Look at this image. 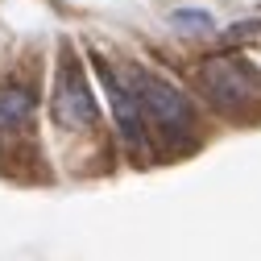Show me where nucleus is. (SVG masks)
Segmentation results:
<instances>
[{"label":"nucleus","instance_id":"obj_2","mask_svg":"<svg viewBox=\"0 0 261 261\" xmlns=\"http://www.w3.org/2000/svg\"><path fill=\"white\" fill-rule=\"evenodd\" d=\"M199 87H203V95L220 112H237L249 100H257L261 79H257V71L249 67L245 58H237V54H212V58L199 62Z\"/></svg>","mask_w":261,"mask_h":261},{"label":"nucleus","instance_id":"obj_1","mask_svg":"<svg viewBox=\"0 0 261 261\" xmlns=\"http://www.w3.org/2000/svg\"><path fill=\"white\" fill-rule=\"evenodd\" d=\"M133 91H137V104L145 112V120H153L170 141H187L195 133V104L187 100V91L174 87L166 75L133 67Z\"/></svg>","mask_w":261,"mask_h":261},{"label":"nucleus","instance_id":"obj_6","mask_svg":"<svg viewBox=\"0 0 261 261\" xmlns=\"http://www.w3.org/2000/svg\"><path fill=\"white\" fill-rule=\"evenodd\" d=\"M170 29L174 34H182V38H207V34H216V17L207 13V9H170Z\"/></svg>","mask_w":261,"mask_h":261},{"label":"nucleus","instance_id":"obj_3","mask_svg":"<svg viewBox=\"0 0 261 261\" xmlns=\"http://www.w3.org/2000/svg\"><path fill=\"white\" fill-rule=\"evenodd\" d=\"M54 120L62 128H75V133H87V128H95V120H100V108H95V95L87 87V75L79 67V58L71 50H62L58 58V75H54Z\"/></svg>","mask_w":261,"mask_h":261},{"label":"nucleus","instance_id":"obj_4","mask_svg":"<svg viewBox=\"0 0 261 261\" xmlns=\"http://www.w3.org/2000/svg\"><path fill=\"white\" fill-rule=\"evenodd\" d=\"M95 75H100L104 83V95H108V104H112V120H116V133L120 141L133 149V153H145V112L137 104V91L128 87L112 62H104L100 54H95Z\"/></svg>","mask_w":261,"mask_h":261},{"label":"nucleus","instance_id":"obj_5","mask_svg":"<svg viewBox=\"0 0 261 261\" xmlns=\"http://www.w3.org/2000/svg\"><path fill=\"white\" fill-rule=\"evenodd\" d=\"M34 116V91L29 87H0V128H25Z\"/></svg>","mask_w":261,"mask_h":261}]
</instances>
